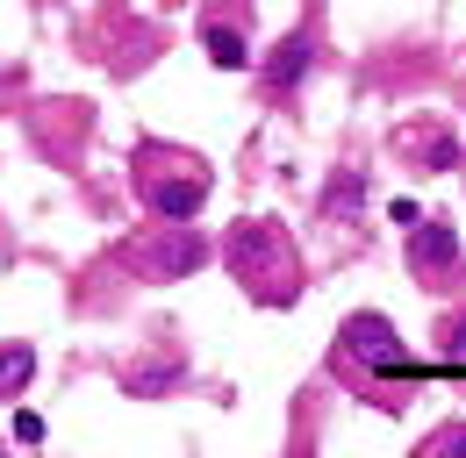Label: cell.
Returning <instances> with one entry per match:
<instances>
[{"mask_svg": "<svg viewBox=\"0 0 466 458\" xmlns=\"http://www.w3.org/2000/svg\"><path fill=\"white\" fill-rule=\"evenodd\" d=\"M201 201H208V172H201V165H187V172H151V179H144V208H151L166 229L194 223V215H201Z\"/></svg>", "mask_w": 466, "mask_h": 458, "instance_id": "7a4b0ae2", "label": "cell"}, {"mask_svg": "<svg viewBox=\"0 0 466 458\" xmlns=\"http://www.w3.org/2000/svg\"><path fill=\"white\" fill-rule=\"evenodd\" d=\"M129 265H137V273H151V280H187V273H201V265H208V236H201L194 223H179V229H166L158 244L129 251Z\"/></svg>", "mask_w": 466, "mask_h": 458, "instance_id": "6da1fadb", "label": "cell"}, {"mask_svg": "<svg viewBox=\"0 0 466 458\" xmlns=\"http://www.w3.org/2000/svg\"><path fill=\"white\" fill-rule=\"evenodd\" d=\"M359 201H366V179H359V172H338V179H330V194H323V215H330V223H345V215H359Z\"/></svg>", "mask_w": 466, "mask_h": 458, "instance_id": "30bf717a", "label": "cell"}, {"mask_svg": "<svg viewBox=\"0 0 466 458\" xmlns=\"http://www.w3.org/2000/svg\"><path fill=\"white\" fill-rule=\"evenodd\" d=\"M395 344H402V337H395V323H388V315H351V323H345V351H351V358H359V365H373V373H395V380H402L409 358L395 351Z\"/></svg>", "mask_w": 466, "mask_h": 458, "instance_id": "277c9868", "label": "cell"}, {"mask_svg": "<svg viewBox=\"0 0 466 458\" xmlns=\"http://www.w3.org/2000/svg\"><path fill=\"white\" fill-rule=\"evenodd\" d=\"M179 380H187L179 358H151V365H129V373H122V394L129 401H166Z\"/></svg>", "mask_w": 466, "mask_h": 458, "instance_id": "52a82bcc", "label": "cell"}, {"mask_svg": "<svg viewBox=\"0 0 466 458\" xmlns=\"http://www.w3.org/2000/svg\"><path fill=\"white\" fill-rule=\"evenodd\" d=\"M460 265V229L452 223H416L409 229V273H423V280H438V273H452Z\"/></svg>", "mask_w": 466, "mask_h": 458, "instance_id": "5b68a950", "label": "cell"}, {"mask_svg": "<svg viewBox=\"0 0 466 458\" xmlns=\"http://www.w3.org/2000/svg\"><path fill=\"white\" fill-rule=\"evenodd\" d=\"M452 351H460V358H466V323H452Z\"/></svg>", "mask_w": 466, "mask_h": 458, "instance_id": "5bb4252c", "label": "cell"}, {"mask_svg": "<svg viewBox=\"0 0 466 458\" xmlns=\"http://www.w3.org/2000/svg\"><path fill=\"white\" fill-rule=\"evenodd\" d=\"M309 65H316V36H309V29H294V36H280L273 57L258 65V86H266V94H294V86L309 79Z\"/></svg>", "mask_w": 466, "mask_h": 458, "instance_id": "8992f818", "label": "cell"}, {"mask_svg": "<svg viewBox=\"0 0 466 458\" xmlns=\"http://www.w3.org/2000/svg\"><path fill=\"white\" fill-rule=\"evenodd\" d=\"M0 458H7V452H0Z\"/></svg>", "mask_w": 466, "mask_h": 458, "instance_id": "9a60e30c", "label": "cell"}, {"mask_svg": "<svg viewBox=\"0 0 466 458\" xmlns=\"http://www.w3.org/2000/svg\"><path fill=\"white\" fill-rule=\"evenodd\" d=\"M15 437H22V444H36V437H44V415H29V408H15Z\"/></svg>", "mask_w": 466, "mask_h": 458, "instance_id": "7c38bea8", "label": "cell"}, {"mask_svg": "<svg viewBox=\"0 0 466 458\" xmlns=\"http://www.w3.org/2000/svg\"><path fill=\"white\" fill-rule=\"evenodd\" d=\"M223 258H230V273L244 286H266L273 273H280V229H273V223H237Z\"/></svg>", "mask_w": 466, "mask_h": 458, "instance_id": "3957f363", "label": "cell"}, {"mask_svg": "<svg viewBox=\"0 0 466 458\" xmlns=\"http://www.w3.org/2000/svg\"><path fill=\"white\" fill-rule=\"evenodd\" d=\"M438 458H466V423H460V430H445V437H438Z\"/></svg>", "mask_w": 466, "mask_h": 458, "instance_id": "4fadbf2b", "label": "cell"}, {"mask_svg": "<svg viewBox=\"0 0 466 458\" xmlns=\"http://www.w3.org/2000/svg\"><path fill=\"white\" fill-rule=\"evenodd\" d=\"M201 51L216 57V65H223V72H244V65H251V44H244V36H237L230 22H208V29H201Z\"/></svg>", "mask_w": 466, "mask_h": 458, "instance_id": "9c48e42d", "label": "cell"}, {"mask_svg": "<svg viewBox=\"0 0 466 458\" xmlns=\"http://www.w3.org/2000/svg\"><path fill=\"white\" fill-rule=\"evenodd\" d=\"M409 151H416V158H423V172H460V144H452V136H445V129H431V136H423V144H416V136H409Z\"/></svg>", "mask_w": 466, "mask_h": 458, "instance_id": "8fae6325", "label": "cell"}, {"mask_svg": "<svg viewBox=\"0 0 466 458\" xmlns=\"http://www.w3.org/2000/svg\"><path fill=\"white\" fill-rule=\"evenodd\" d=\"M36 380V344H0V401H22Z\"/></svg>", "mask_w": 466, "mask_h": 458, "instance_id": "ba28073f", "label": "cell"}]
</instances>
